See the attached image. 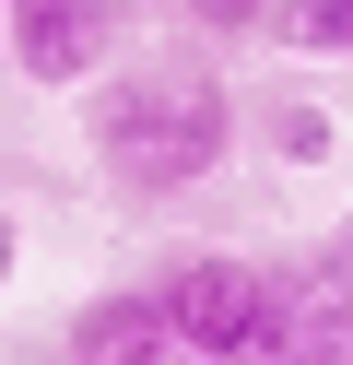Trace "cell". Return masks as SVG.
Returning a JSON list of instances; mask_svg holds the SVG:
<instances>
[{
    "mask_svg": "<svg viewBox=\"0 0 353 365\" xmlns=\"http://www.w3.org/2000/svg\"><path fill=\"white\" fill-rule=\"evenodd\" d=\"M83 142L130 200H177L235 153V95L200 48H141L83 95Z\"/></svg>",
    "mask_w": 353,
    "mask_h": 365,
    "instance_id": "6da1fadb",
    "label": "cell"
},
{
    "mask_svg": "<svg viewBox=\"0 0 353 365\" xmlns=\"http://www.w3.org/2000/svg\"><path fill=\"white\" fill-rule=\"evenodd\" d=\"M153 307H165V330H177L188 365H271V341H282V271L235 259V247H177V259L153 271Z\"/></svg>",
    "mask_w": 353,
    "mask_h": 365,
    "instance_id": "7a4b0ae2",
    "label": "cell"
},
{
    "mask_svg": "<svg viewBox=\"0 0 353 365\" xmlns=\"http://www.w3.org/2000/svg\"><path fill=\"white\" fill-rule=\"evenodd\" d=\"M118 24H130V0H12V71L36 95H71V83H106L118 71Z\"/></svg>",
    "mask_w": 353,
    "mask_h": 365,
    "instance_id": "3957f363",
    "label": "cell"
},
{
    "mask_svg": "<svg viewBox=\"0 0 353 365\" xmlns=\"http://www.w3.org/2000/svg\"><path fill=\"white\" fill-rule=\"evenodd\" d=\"M59 365H177V330H165L153 283H118V294H94V307H71Z\"/></svg>",
    "mask_w": 353,
    "mask_h": 365,
    "instance_id": "277c9868",
    "label": "cell"
},
{
    "mask_svg": "<svg viewBox=\"0 0 353 365\" xmlns=\"http://www.w3.org/2000/svg\"><path fill=\"white\" fill-rule=\"evenodd\" d=\"M271 365H353V259H318L282 283V341Z\"/></svg>",
    "mask_w": 353,
    "mask_h": 365,
    "instance_id": "5b68a950",
    "label": "cell"
},
{
    "mask_svg": "<svg viewBox=\"0 0 353 365\" xmlns=\"http://www.w3.org/2000/svg\"><path fill=\"white\" fill-rule=\"evenodd\" d=\"M271 48H306V59H353V0H282V12H271Z\"/></svg>",
    "mask_w": 353,
    "mask_h": 365,
    "instance_id": "8992f818",
    "label": "cell"
},
{
    "mask_svg": "<svg viewBox=\"0 0 353 365\" xmlns=\"http://www.w3.org/2000/svg\"><path fill=\"white\" fill-rule=\"evenodd\" d=\"M259 142H271L282 165H318V153H329V118L306 95H259Z\"/></svg>",
    "mask_w": 353,
    "mask_h": 365,
    "instance_id": "52a82bcc",
    "label": "cell"
},
{
    "mask_svg": "<svg viewBox=\"0 0 353 365\" xmlns=\"http://www.w3.org/2000/svg\"><path fill=\"white\" fill-rule=\"evenodd\" d=\"M177 24H200V36H271V12L282 0H165Z\"/></svg>",
    "mask_w": 353,
    "mask_h": 365,
    "instance_id": "ba28073f",
    "label": "cell"
},
{
    "mask_svg": "<svg viewBox=\"0 0 353 365\" xmlns=\"http://www.w3.org/2000/svg\"><path fill=\"white\" fill-rule=\"evenodd\" d=\"M342 259H353V224H342Z\"/></svg>",
    "mask_w": 353,
    "mask_h": 365,
    "instance_id": "9c48e42d",
    "label": "cell"
},
{
    "mask_svg": "<svg viewBox=\"0 0 353 365\" xmlns=\"http://www.w3.org/2000/svg\"><path fill=\"white\" fill-rule=\"evenodd\" d=\"M177 365H188V354H177Z\"/></svg>",
    "mask_w": 353,
    "mask_h": 365,
    "instance_id": "30bf717a",
    "label": "cell"
}]
</instances>
